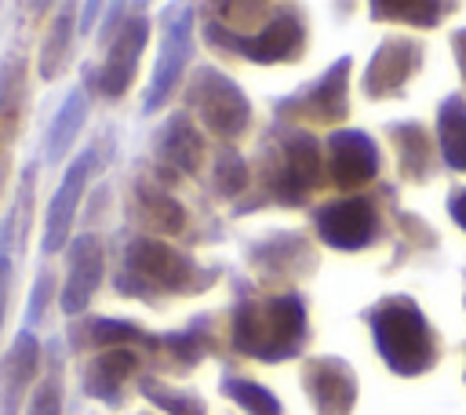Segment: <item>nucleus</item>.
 Listing matches in <instances>:
<instances>
[{"instance_id":"1","label":"nucleus","mask_w":466,"mask_h":415,"mask_svg":"<svg viewBox=\"0 0 466 415\" xmlns=\"http://www.w3.org/2000/svg\"><path fill=\"white\" fill-rule=\"evenodd\" d=\"M208 15L204 44L255 66H295L309 47L306 11L295 4H215Z\"/></svg>"},{"instance_id":"2","label":"nucleus","mask_w":466,"mask_h":415,"mask_svg":"<svg viewBox=\"0 0 466 415\" xmlns=\"http://www.w3.org/2000/svg\"><path fill=\"white\" fill-rule=\"evenodd\" d=\"M255 197L237 204V215L258 211V208H302L324 182V149L320 142L302 131L277 124L255 157Z\"/></svg>"},{"instance_id":"3","label":"nucleus","mask_w":466,"mask_h":415,"mask_svg":"<svg viewBox=\"0 0 466 415\" xmlns=\"http://www.w3.org/2000/svg\"><path fill=\"white\" fill-rule=\"evenodd\" d=\"M309 342V306L302 291L240 295L229 313V346L237 357L280 364Z\"/></svg>"},{"instance_id":"4","label":"nucleus","mask_w":466,"mask_h":415,"mask_svg":"<svg viewBox=\"0 0 466 415\" xmlns=\"http://www.w3.org/2000/svg\"><path fill=\"white\" fill-rule=\"evenodd\" d=\"M218 280L215 266H204L189 251L171 248L160 237L131 233L120 248L116 266V291L157 302V299H182V295H204Z\"/></svg>"},{"instance_id":"5","label":"nucleus","mask_w":466,"mask_h":415,"mask_svg":"<svg viewBox=\"0 0 466 415\" xmlns=\"http://www.w3.org/2000/svg\"><path fill=\"white\" fill-rule=\"evenodd\" d=\"M364 320H368L375 353L393 375L411 379V375H426L437 368L441 335L411 295H400V291L382 295L375 306L364 309Z\"/></svg>"},{"instance_id":"6","label":"nucleus","mask_w":466,"mask_h":415,"mask_svg":"<svg viewBox=\"0 0 466 415\" xmlns=\"http://www.w3.org/2000/svg\"><path fill=\"white\" fill-rule=\"evenodd\" d=\"M106 15L109 18L102 22V33H98L102 62H98V69H87L84 87H91L106 102H120L131 91L142 51L149 44V15L142 4H135V7L113 4V7H106Z\"/></svg>"},{"instance_id":"7","label":"nucleus","mask_w":466,"mask_h":415,"mask_svg":"<svg viewBox=\"0 0 466 415\" xmlns=\"http://www.w3.org/2000/svg\"><path fill=\"white\" fill-rule=\"evenodd\" d=\"M186 113L215 138L233 146L251 127V98L248 91L215 66H197L182 87Z\"/></svg>"},{"instance_id":"8","label":"nucleus","mask_w":466,"mask_h":415,"mask_svg":"<svg viewBox=\"0 0 466 415\" xmlns=\"http://www.w3.org/2000/svg\"><path fill=\"white\" fill-rule=\"evenodd\" d=\"M350 73L353 58L339 55L320 76L299 84L284 98L273 102V120L288 127H339L350 116Z\"/></svg>"},{"instance_id":"9","label":"nucleus","mask_w":466,"mask_h":415,"mask_svg":"<svg viewBox=\"0 0 466 415\" xmlns=\"http://www.w3.org/2000/svg\"><path fill=\"white\" fill-rule=\"evenodd\" d=\"M193 15L197 7L189 4H167L160 11V51L153 62V76L142 91V113H157L160 106H167V98L182 84L193 58Z\"/></svg>"},{"instance_id":"10","label":"nucleus","mask_w":466,"mask_h":415,"mask_svg":"<svg viewBox=\"0 0 466 415\" xmlns=\"http://www.w3.org/2000/svg\"><path fill=\"white\" fill-rule=\"evenodd\" d=\"M313 233L331 251H364L379 244L382 237V215L375 197L353 193V197H331L313 208Z\"/></svg>"},{"instance_id":"11","label":"nucleus","mask_w":466,"mask_h":415,"mask_svg":"<svg viewBox=\"0 0 466 415\" xmlns=\"http://www.w3.org/2000/svg\"><path fill=\"white\" fill-rule=\"evenodd\" d=\"M95 167H98V146H87L62 171V178H58V186H55V193L47 200L44 226H40V248H44V255H55V251H66L69 248L73 222L80 215V200H84V189H87V178H91Z\"/></svg>"},{"instance_id":"12","label":"nucleus","mask_w":466,"mask_h":415,"mask_svg":"<svg viewBox=\"0 0 466 415\" xmlns=\"http://www.w3.org/2000/svg\"><path fill=\"white\" fill-rule=\"evenodd\" d=\"M426 62V47L415 36H382L379 47L371 51L364 76H360V91L368 102H386L404 95V87L411 84V76L422 69Z\"/></svg>"},{"instance_id":"13","label":"nucleus","mask_w":466,"mask_h":415,"mask_svg":"<svg viewBox=\"0 0 466 415\" xmlns=\"http://www.w3.org/2000/svg\"><path fill=\"white\" fill-rule=\"evenodd\" d=\"M382 153L368 131L357 127H335L324 142V175L339 193H357L379 178Z\"/></svg>"},{"instance_id":"14","label":"nucleus","mask_w":466,"mask_h":415,"mask_svg":"<svg viewBox=\"0 0 466 415\" xmlns=\"http://www.w3.org/2000/svg\"><path fill=\"white\" fill-rule=\"evenodd\" d=\"M106 277V244L98 233H76L66 248V273H62V288H58V309L76 320L87 313L91 299L98 295Z\"/></svg>"},{"instance_id":"15","label":"nucleus","mask_w":466,"mask_h":415,"mask_svg":"<svg viewBox=\"0 0 466 415\" xmlns=\"http://www.w3.org/2000/svg\"><path fill=\"white\" fill-rule=\"evenodd\" d=\"M299 382L309 397L313 415H353L360 386H357V371L350 368L346 357H335V353L309 357L302 364Z\"/></svg>"},{"instance_id":"16","label":"nucleus","mask_w":466,"mask_h":415,"mask_svg":"<svg viewBox=\"0 0 466 415\" xmlns=\"http://www.w3.org/2000/svg\"><path fill=\"white\" fill-rule=\"evenodd\" d=\"M251 273L262 280V284H277V280H299L306 269L317 266V255H313V244L306 233L299 229H273L258 240L248 244L244 251Z\"/></svg>"},{"instance_id":"17","label":"nucleus","mask_w":466,"mask_h":415,"mask_svg":"<svg viewBox=\"0 0 466 415\" xmlns=\"http://www.w3.org/2000/svg\"><path fill=\"white\" fill-rule=\"evenodd\" d=\"M127 218L138 222V229L146 237H178L189 222L186 204L157 178L149 175H135L127 186Z\"/></svg>"},{"instance_id":"18","label":"nucleus","mask_w":466,"mask_h":415,"mask_svg":"<svg viewBox=\"0 0 466 415\" xmlns=\"http://www.w3.org/2000/svg\"><path fill=\"white\" fill-rule=\"evenodd\" d=\"M40 364H44V342L29 328H22L0 353V415L22 411L25 397H33L40 382Z\"/></svg>"},{"instance_id":"19","label":"nucleus","mask_w":466,"mask_h":415,"mask_svg":"<svg viewBox=\"0 0 466 415\" xmlns=\"http://www.w3.org/2000/svg\"><path fill=\"white\" fill-rule=\"evenodd\" d=\"M204 153H208V142H204L197 120L186 109L171 113L153 131V157H157L164 175L171 171V175H189L193 178L200 171V164H204Z\"/></svg>"},{"instance_id":"20","label":"nucleus","mask_w":466,"mask_h":415,"mask_svg":"<svg viewBox=\"0 0 466 415\" xmlns=\"http://www.w3.org/2000/svg\"><path fill=\"white\" fill-rule=\"evenodd\" d=\"M142 368V353H135L131 346H116V349H102L95 357L84 360L80 368V390L106 404V408H120L124 404V390L131 382V375Z\"/></svg>"},{"instance_id":"21","label":"nucleus","mask_w":466,"mask_h":415,"mask_svg":"<svg viewBox=\"0 0 466 415\" xmlns=\"http://www.w3.org/2000/svg\"><path fill=\"white\" fill-rule=\"evenodd\" d=\"M386 135H390V146L397 157V175L415 186L430 182L437 171V138L426 131V124L397 120V124H386Z\"/></svg>"},{"instance_id":"22","label":"nucleus","mask_w":466,"mask_h":415,"mask_svg":"<svg viewBox=\"0 0 466 415\" xmlns=\"http://www.w3.org/2000/svg\"><path fill=\"white\" fill-rule=\"evenodd\" d=\"M66 339H69V349L73 353H84V349L102 353V349H116V346H131V342L146 346L149 331L142 324L120 320V317H76L69 324Z\"/></svg>"},{"instance_id":"23","label":"nucleus","mask_w":466,"mask_h":415,"mask_svg":"<svg viewBox=\"0 0 466 415\" xmlns=\"http://www.w3.org/2000/svg\"><path fill=\"white\" fill-rule=\"evenodd\" d=\"M76 33H80V7L66 4L55 11L44 40H40V51H36V76L40 80H58L66 73V66L73 62V44H76Z\"/></svg>"},{"instance_id":"24","label":"nucleus","mask_w":466,"mask_h":415,"mask_svg":"<svg viewBox=\"0 0 466 415\" xmlns=\"http://www.w3.org/2000/svg\"><path fill=\"white\" fill-rule=\"evenodd\" d=\"M146 349L157 364V371H193L204 353H208V335L204 320H193L186 331H167V335H149Z\"/></svg>"},{"instance_id":"25","label":"nucleus","mask_w":466,"mask_h":415,"mask_svg":"<svg viewBox=\"0 0 466 415\" xmlns=\"http://www.w3.org/2000/svg\"><path fill=\"white\" fill-rule=\"evenodd\" d=\"M87 109H91V106H87V87H84V84L69 87L66 98H62V106L55 109L47 131H44V164H62V160H66V153L73 149L76 135L84 131Z\"/></svg>"},{"instance_id":"26","label":"nucleus","mask_w":466,"mask_h":415,"mask_svg":"<svg viewBox=\"0 0 466 415\" xmlns=\"http://www.w3.org/2000/svg\"><path fill=\"white\" fill-rule=\"evenodd\" d=\"M437 153L444 167L466 175V95L451 91L437 106Z\"/></svg>"},{"instance_id":"27","label":"nucleus","mask_w":466,"mask_h":415,"mask_svg":"<svg viewBox=\"0 0 466 415\" xmlns=\"http://www.w3.org/2000/svg\"><path fill=\"white\" fill-rule=\"evenodd\" d=\"M25 189H22V204H11L7 215L0 218V335H4V324H7V302H11V280H15V251H18V240H15V229H25V204H29V182H33V167H25L22 175Z\"/></svg>"},{"instance_id":"28","label":"nucleus","mask_w":466,"mask_h":415,"mask_svg":"<svg viewBox=\"0 0 466 415\" xmlns=\"http://www.w3.org/2000/svg\"><path fill=\"white\" fill-rule=\"evenodd\" d=\"M375 22H404L415 29H433L448 15H455V4H433V0H375L368 7Z\"/></svg>"},{"instance_id":"29","label":"nucleus","mask_w":466,"mask_h":415,"mask_svg":"<svg viewBox=\"0 0 466 415\" xmlns=\"http://www.w3.org/2000/svg\"><path fill=\"white\" fill-rule=\"evenodd\" d=\"M138 393L164 415H208V404L193 390H175L160 375H138Z\"/></svg>"},{"instance_id":"30","label":"nucleus","mask_w":466,"mask_h":415,"mask_svg":"<svg viewBox=\"0 0 466 415\" xmlns=\"http://www.w3.org/2000/svg\"><path fill=\"white\" fill-rule=\"evenodd\" d=\"M251 182V164L240 157L237 146H218L211 160V189L218 200H237Z\"/></svg>"},{"instance_id":"31","label":"nucleus","mask_w":466,"mask_h":415,"mask_svg":"<svg viewBox=\"0 0 466 415\" xmlns=\"http://www.w3.org/2000/svg\"><path fill=\"white\" fill-rule=\"evenodd\" d=\"M222 393H226L244 415H284L277 393L266 390L262 382L248 379V375H226V379H222Z\"/></svg>"},{"instance_id":"32","label":"nucleus","mask_w":466,"mask_h":415,"mask_svg":"<svg viewBox=\"0 0 466 415\" xmlns=\"http://www.w3.org/2000/svg\"><path fill=\"white\" fill-rule=\"evenodd\" d=\"M62 397H66V386H62V360H58V353H55L51 364H47V371L40 375L33 397H29L25 415H62Z\"/></svg>"},{"instance_id":"33","label":"nucleus","mask_w":466,"mask_h":415,"mask_svg":"<svg viewBox=\"0 0 466 415\" xmlns=\"http://www.w3.org/2000/svg\"><path fill=\"white\" fill-rule=\"evenodd\" d=\"M22 55H7L4 62H0V116H7L11 113V102H15V84H18V76H22Z\"/></svg>"},{"instance_id":"34","label":"nucleus","mask_w":466,"mask_h":415,"mask_svg":"<svg viewBox=\"0 0 466 415\" xmlns=\"http://www.w3.org/2000/svg\"><path fill=\"white\" fill-rule=\"evenodd\" d=\"M51 291H55V273L51 269H40L36 273V284H33V295H29V309H25V328H33L40 317H44V309H47V299H51Z\"/></svg>"},{"instance_id":"35","label":"nucleus","mask_w":466,"mask_h":415,"mask_svg":"<svg viewBox=\"0 0 466 415\" xmlns=\"http://www.w3.org/2000/svg\"><path fill=\"white\" fill-rule=\"evenodd\" d=\"M444 208H448L451 222L466 233V186H462V189H451V197H448V204H444Z\"/></svg>"},{"instance_id":"36","label":"nucleus","mask_w":466,"mask_h":415,"mask_svg":"<svg viewBox=\"0 0 466 415\" xmlns=\"http://www.w3.org/2000/svg\"><path fill=\"white\" fill-rule=\"evenodd\" d=\"M451 55H455L459 76H462V84H466V29H455V33H451Z\"/></svg>"},{"instance_id":"37","label":"nucleus","mask_w":466,"mask_h":415,"mask_svg":"<svg viewBox=\"0 0 466 415\" xmlns=\"http://www.w3.org/2000/svg\"><path fill=\"white\" fill-rule=\"evenodd\" d=\"M95 15H102V4H84L80 7V33H87L95 25Z\"/></svg>"},{"instance_id":"38","label":"nucleus","mask_w":466,"mask_h":415,"mask_svg":"<svg viewBox=\"0 0 466 415\" xmlns=\"http://www.w3.org/2000/svg\"><path fill=\"white\" fill-rule=\"evenodd\" d=\"M4 178H7V167H4V157H0V193H4Z\"/></svg>"}]
</instances>
